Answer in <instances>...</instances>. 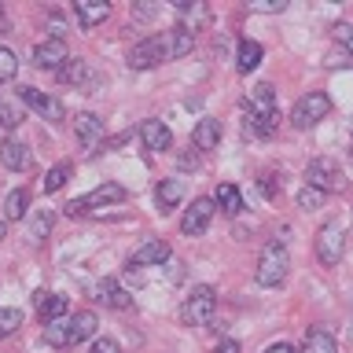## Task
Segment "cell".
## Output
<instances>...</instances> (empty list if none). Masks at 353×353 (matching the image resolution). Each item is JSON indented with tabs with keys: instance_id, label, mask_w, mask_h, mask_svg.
<instances>
[{
	"instance_id": "cell-9",
	"label": "cell",
	"mask_w": 353,
	"mask_h": 353,
	"mask_svg": "<svg viewBox=\"0 0 353 353\" xmlns=\"http://www.w3.org/2000/svg\"><path fill=\"white\" fill-rule=\"evenodd\" d=\"M214 210H217V203L210 195L192 199V206H188L184 217H181V232L184 236H203V232L210 228V221H214Z\"/></svg>"
},
{
	"instance_id": "cell-37",
	"label": "cell",
	"mask_w": 353,
	"mask_h": 353,
	"mask_svg": "<svg viewBox=\"0 0 353 353\" xmlns=\"http://www.w3.org/2000/svg\"><path fill=\"white\" fill-rule=\"evenodd\" d=\"M258 188H261V195H276V176H269V173H261V181H258Z\"/></svg>"
},
{
	"instance_id": "cell-43",
	"label": "cell",
	"mask_w": 353,
	"mask_h": 353,
	"mask_svg": "<svg viewBox=\"0 0 353 353\" xmlns=\"http://www.w3.org/2000/svg\"><path fill=\"white\" fill-rule=\"evenodd\" d=\"M8 236V221H0V239H4Z\"/></svg>"
},
{
	"instance_id": "cell-16",
	"label": "cell",
	"mask_w": 353,
	"mask_h": 353,
	"mask_svg": "<svg viewBox=\"0 0 353 353\" xmlns=\"http://www.w3.org/2000/svg\"><path fill=\"white\" fill-rule=\"evenodd\" d=\"M74 15L85 30H92L110 15V0H74Z\"/></svg>"
},
{
	"instance_id": "cell-24",
	"label": "cell",
	"mask_w": 353,
	"mask_h": 353,
	"mask_svg": "<svg viewBox=\"0 0 353 353\" xmlns=\"http://www.w3.org/2000/svg\"><path fill=\"white\" fill-rule=\"evenodd\" d=\"M44 342L55 350H66V346H74V331H70V316H59V320H52L48 327H44Z\"/></svg>"
},
{
	"instance_id": "cell-22",
	"label": "cell",
	"mask_w": 353,
	"mask_h": 353,
	"mask_svg": "<svg viewBox=\"0 0 353 353\" xmlns=\"http://www.w3.org/2000/svg\"><path fill=\"white\" fill-rule=\"evenodd\" d=\"M154 199H159V210L181 206V199H184V181H176V176H165V181H159V188H154Z\"/></svg>"
},
{
	"instance_id": "cell-10",
	"label": "cell",
	"mask_w": 353,
	"mask_h": 353,
	"mask_svg": "<svg viewBox=\"0 0 353 353\" xmlns=\"http://www.w3.org/2000/svg\"><path fill=\"white\" fill-rule=\"evenodd\" d=\"M19 99H22V107H33V110H37V114H41L44 121H63V114H66L59 96L41 92V88H33V85L19 88Z\"/></svg>"
},
{
	"instance_id": "cell-4",
	"label": "cell",
	"mask_w": 353,
	"mask_h": 353,
	"mask_svg": "<svg viewBox=\"0 0 353 353\" xmlns=\"http://www.w3.org/2000/svg\"><path fill=\"white\" fill-rule=\"evenodd\" d=\"M107 203H125V188H121L118 181H103L96 192H88L81 199H70L63 214L66 217H85V214H92L96 206H107Z\"/></svg>"
},
{
	"instance_id": "cell-25",
	"label": "cell",
	"mask_w": 353,
	"mask_h": 353,
	"mask_svg": "<svg viewBox=\"0 0 353 353\" xmlns=\"http://www.w3.org/2000/svg\"><path fill=\"white\" fill-rule=\"evenodd\" d=\"M22 118H26V107H22V99L11 96V92H0V125H4V129H15Z\"/></svg>"
},
{
	"instance_id": "cell-11",
	"label": "cell",
	"mask_w": 353,
	"mask_h": 353,
	"mask_svg": "<svg viewBox=\"0 0 353 353\" xmlns=\"http://www.w3.org/2000/svg\"><path fill=\"white\" fill-rule=\"evenodd\" d=\"M74 137L88 154H96L99 143H103V121H99V114H92V110H77L74 114Z\"/></svg>"
},
{
	"instance_id": "cell-29",
	"label": "cell",
	"mask_w": 353,
	"mask_h": 353,
	"mask_svg": "<svg viewBox=\"0 0 353 353\" xmlns=\"http://www.w3.org/2000/svg\"><path fill=\"white\" fill-rule=\"evenodd\" d=\"M214 203H217L221 210H228V214H239V210H243V195H239L236 184H217Z\"/></svg>"
},
{
	"instance_id": "cell-1",
	"label": "cell",
	"mask_w": 353,
	"mask_h": 353,
	"mask_svg": "<svg viewBox=\"0 0 353 353\" xmlns=\"http://www.w3.org/2000/svg\"><path fill=\"white\" fill-rule=\"evenodd\" d=\"M195 48V33L188 26H176V30H165V33H151V37H143L140 44H132L129 48V66L132 70H151V66H162L176 59V55H188Z\"/></svg>"
},
{
	"instance_id": "cell-15",
	"label": "cell",
	"mask_w": 353,
	"mask_h": 353,
	"mask_svg": "<svg viewBox=\"0 0 353 353\" xmlns=\"http://www.w3.org/2000/svg\"><path fill=\"white\" fill-rule=\"evenodd\" d=\"M140 137H143V148H148V151H170L173 148V132L165 129V121H159V118L143 121Z\"/></svg>"
},
{
	"instance_id": "cell-12",
	"label": "cell",
	"mask_w": 353,
	"mask_h": 353,
	"mask_svg": "<svg viewBox=\"0 0 353 353\" xmlns=\"http://www.w3.org/2000/svg\"><path fill=\"white\" fill-rule=\"evenodd\" d=\"M66 59H70V52H66L63 37H44L37 48H33V66H41V70H59Z\"/></svg>"
},
{
	"instance_id": "cell-2",
	"label": "cell",
	"mask_w": 353,
	"mask_h": 353,
	"mask_svg": "<svg viewBox=\"0 0 353 353\" xmlns=\"http://www.w3.org/2000/svg\"><path fill=\"white\" fill-rule=\"evenodd\" d=\"M287 272H291V250H287L283 239H269L258 254V272H254V280L261 287H283Z\"/></svg>"
},
{
	"instance_id": "cell-27",
	"label": "cell",
	"mask_w": 353,
	"mask_h": 353,
	"mask_svg": "<svg viewBox=\"0 0 353 353\" xmlns=\"http://www.w3.org/2000/svg\"><path fill=\"white\" fill-rule=\"evenodd\" d=\"M52 228H55V210H33V217H30V236H33V243L48 239Z\"/></svg>"
},
{
	"instance_id": "cell-36",
	"label": "cell",
	"mask_w": 353,
	"mask_h": 353,
	"mask_svg": "<svg viewBox=\"0 0 353 353\" xmlns=\"http://www.w3.org/2000/svg\"><path fill=\"white\" fill-rule=\"evenodd\" d=\"M88 353H121L114 339H92V346H88Z\"/></svg>"
},
{
	"instance_id": "cell-33",
	"label": "cell",
	"mask_w": 353,
	"mask_h": 353,
	"mask_svg": "<svg viewBox=\"0 0 353 353\" xmlns=\"http://www.w3.org/2000/svg\"><path fill=\"white\" fill-rule=\"evenodd\" d=\"M15 74H19V59H15V52L0 44V85H4V81H11Z\"/></svg>"
},
{
	"instance_id": "cell-18",
	"label": "cell",
	"mask_w": 353,
	"mask_h": 353,
	"mask_svg": "<svg viewBox=\"0 0 353 353\" xmlns=\"http://www.w3.org/2000/svg\"><path fill=\"white\" fill-rule=\"evenodd\" d=\"M192 143H195V151H214L221 143V121L217 118H199L195 129H192Z\"/></svg>"
},
{
	"instance_id": "cell-42",
	"label": "cell",
	"mask_w": 353,
	"mask_h": 353,
	"mask_svg": "<svg viewBox=\"0 0 353 353\" xmlns=\"http://www.w3.org/2000/svg\"><path fill=\"white\" fill-rule=\"evenodd\" d=\"M148 15H154V8H148V4H137V19H148Z\"/></svg>"
},
{
	"instance_id": "cell-6",
	"label": "cell",
	"mask_w": 353,
	"mask_h": 353,
	"mask_svg": "<svg viewBox=\"0 0 353 353\" xmlns=\"http://www.w3.org/2000/svg\"><path fill=\"white\" fill-rule=\"evenodd\" d=\"M327 110H331L327 92H305V96H298V103L291 110V125L294 129H313L327 118Z\"/></svg>"
},
{
	"instance_id": "cell-14",
	"label": "cell",
	"mask_w": 353,
	"mask_h": 353,
	"mask_svg": "<svg viewBox=\"0 0 353 353\" xmlns=\"http://www.w3.org/2000/svg\"><path fill=\"white\" fill-rule=\"evenodd\" d=\"M92 298H96L99 305H110V309H129V305H132L129 291H125V287H121L118 280H110V276H107V280H99V283H96Z\"/></svg>"
},
{
	"instance_id": "cell-38",
	"label": "cell",
	"mask_w": 353,
	"mask_h": 353,
	"mask_svg": "<svg viewBox=\"0 0 353 353\" xmlns=\"http://www.w3.org/2000/svg\"><path fill=\"white\" fill-rule=\"evenodd\" d=\"M214 353H239V342L236 339H225V342H217Z\"/></svg>"
},
{
	"instance_id": "cell-44",
	"label": "cell",
	"mask_w": 353,
	"mask_h": 353,
	"mask_svg": "<svg viewBox=\"0 0 353 353\" xmlns=\"http://www.w3.org/2000/svg\"><path fill=\"white\" fill-rule=\"evenodd\" d=\"M350 129H353V121H350Z\"/></svg>"
},
{
	"instance_id": "cell-3",
	"label": "cell",
	"mask_w": 353,
	"mask_h": 353,
	"mask_svg": "<svg viewBox=\"0 0 353 353\" xmlns=\"http://www.w3.org/2000/svg\"><path fill=\"white\" fill-rule=\"evenodd\" d=\"M247 121H250V129L258 132V137H272V132H276L280 114H276V88L272 85H254L250 88V96H247Z\"/></svg>"
},
{
	"instance_id": "cell-17",
	"label": "cell",
	"mask_w": 353,
	"mask_h": 353,
	"mask_svg": "<svg viewBox=\"0 0 353 353\" xmlns=\"http://www.w3.org/2000/svg\"><path fill=\"white\" fill-rule=\"evenodd\" d=\"M33 305H37V316L44 320V324H52V320L66 316V309H70V302H66L63 294H48V291H37V294H33Z\"/></svg>"
},
{
	"instance_id": "cell-30",
	"label": "cell",
	"mask_w": 353,
	"mask_h": 353,
	"mask_svg": "<svg viewBox=\"0 0 353 353\" xmlns=\"http://www.w3.org/2000/svg\"><path fill=\"white\" fill-rule=\"evenodd\" d=\"M26 210H30V195H26V188H15V192H8V199H4V217H8V221L26 217Z\"/></svg>"
},
{
	"instance_id": "cell-13",
	"label": "cell",
	"mask_w": 353,
	"mask_h": 353,
	"mask_svg": "<svg viewBox=\"0 0 353 353\" xmlns=\"http://www.w3.org/2000/svg\"><path fill=\"white\" fill-rule=\"evenodd\" d=\"M132 265H143V269H148V265H165L170 261V243L165 239H143L137 250H132V258H129Z\"/></svg>"
},
{
	"instance_id": "cell-32",
	"label": "cell",
	"mask_w": 353,
	"mask_h": 353,
	"mask_svg": "<svg viewBox=\"0 0 353 353\" xmlns=\"http://www.w3.org/2000/svg\"><path fill=\"white\" fill-rule=\"evenodd\" d=\"M324 203H327L324 192H316V188H309V184L298 188V206H302V210H320Z\"/></svg>"
},
{
	"instance_id": "cell-41",
	"label": "cell",
	"mask_w": 353,
	"mask_h": 353,
	"mask_svg": "<svg viewBox=\"0 0 353 353\" xmlns=\"http://www.w3.org/2000/svg\"><path fill=\"white\" fill-rule=\"evenodd\" d=\"M11 30V15L4 11V4H0V33H8Z\"/></svg>"
},
{
	"instance_id": "cell-21",
	"label": "cell",
	"mask_w": 353,
	"mask_h": 353,
	"mask_svg": "<svg viewBox=\"0 0 353 353\" xmlns=\"http://www.w3.org/2000/svg\"><path fill=\"white\" fill-rule=\"evenodd\" d=\"M88 70H92V63H85V59H66L59 70H55V81H59V85H70V88H81V85H88Z\"/></svg>"
},
{
	"instance_id": "cell-40",
	"label": "cell",
	"mask_w": 353,
	"mask_h": 353,
	"mask_svg": "<svg viewBox=\"0 0 353 353\" xmlns=\"http://www.w3.org/2000/svg\"><path fill=\"white\" fill-rule=\"evenodd\" d=\"M265 353H298V350H294V346H287V342H276V346H269Z\"/></svg>"
},
{
	"instance_id": "cell-20",
	"label": "cell",
	"mask_w": 353,
	"mask_h": 353,
	"mask_svg": "<svg viewBox=\"0 0 353 353\" xmlns=\"http://www.w3.org/2000/svg\"><path fill=\"white\" fill-rule=\"evenodd\" d=\"M302 353H339V342H335V335H331L327 327L313 324L305 331V339H302Z\"/></svg>"
},
{
	"instance_id": "cell-34",
	"label": "cell",
	"mask_w": 353,
	"mask_h": 353,
	"mask_svg": "<svg viewBox=\"0 0 353 353\" xmlns=\"http://www.w3.org/2000/svg\"><path fill=\"white\" fill-rule=\"evenodd\" d=\"M331 37H335L342 48L353 55V26H350V22H335V26H331Z\"/></svg>"
},
{
	"instance_id": "cell-23",
	"label": "cell",
	"mask_w": 353,
	"mask_h": 353,
	"mask_svg": "<svg viewBox=\"0 0 353 353\" xmlns=\"http://www.w3.org/2000/svg\"><path fill=\"white\" fill-rule=\"evenodd\" d=\"M261 55H265V48H261L258 41H239L236 70H239V74H254V70H258V63H261Z\"/></svg>"
},
{
	"instance_id": "cell-31",
	"label": "cell",
	"mask_w": 353,
	"mask_h": 353,
	"mask_svg": "<svg viewBox=\"0 0 353 353\" xmlns=\"http://www.w3.org/2000/svg\"><path fill=\"white\" fill-rule=\"evenodd\" d=\"M19 327H22V313H19V309H11V305H4V309H0V339L15 335Z\"/></svg>"
},
{
	"instance_id": "cell-28",
	"label": "cell",
	"mask_w": 353,
	"mask_h": 353,
	"mask_svg": "<svg viewBox=\"0 0 353 353\" xmlns=\"http://www.w3.org/2000/svg\"><path fill=\"white\" fill-rule=\"evenodd\" d=\"M70 176H74V165H70V162H55L52 170L44 173V184H41V188H44L48 195H55L66 181H70Z\"/></svg>"
},
{
	"instance_id": "cell-19",
	"label": "cell",
	"mask_w": 353,
	"mask_h": 353,
	"mask_svg": "<svg viewBox=\"0 0 353 353\" xmlns=\"http://www.w3.org/2000/svg\"><path fill=\"white\" fill-rule=\"evenodd\" d=\"M0 162H4L8 170L22 173V170H30L33 154H30V148L22 140H4V143H0Z\"/></svg>"
},
{
	"instance_id": "cell-26",
	"label": "cell",
	"mask_w": 353,
	"mask_h": 353,
	"mask_svg": "<svg viewBox=\"0 0 353 353\" xmlns=\"http://www.w3.org/2000/svg\"><path fill=\"white\" fill-rule=\"evenodd\" d=\"M96 327H99V320H96V313H92V309H85V313L70 316V331H74V342H88V339L96 335Z\"/></svg>"
},
{
	"instance_id": "cell-39",
	"label": "cell",
	"mask_w": 353,
	"mask_h": 353,
	"mask_svg": "<svg viewBox=\"0 0 353 353\" xmlns=\"http://www.w3.org/2000/svg\"><path fill=\"white\" fill-rule=\"evenodd\" d=\"M181 170H199V154H181Z\"/></svg>"
},
{
	"instance_id": "cell-5",
	"label": "cell",
	"mask_w": 353,
	"mask_h": 353,
	"mask_svg": "<svg viewBox=\"0 0 353 353\" xmlns=\"http://www.w3.org/2000/svg\"><path fill=\"white\" fill-rule=\"evenodd\" d=\"M214 309H217V291L214 287H195L181 305V320L188 327H206L210 316H214Z\"/></svg>"
},
{
	"instance_id": "cell-7",
	"label": "cell",
	"mask_w": 353,
	"mask_h": 353,
	"mask_svg": "<svg viewBox=\"0 0 353 353\" xmlns=\"http://www.w3.org/2000/svg\"><path fill=\"white\" fill-rule=\"evenodd\" d=\"M305 184L309 188H316V192H342V188H346V173L339 170V162L335 159H313L309 162V170H305Z\"/></svg>"
},
{
	"instance_id": "cell-8",
	"label": "cell",
	"mask_w": 353,
	"mask_h": 353,
	"mask_svg": "<svg viewBox=\"0 0 353 353\" xmlns=\"http://www.w3.org/2000/svg\"><path fill=\"white\" fill-rule=\"evenodd\" d=\"M313 250H316V261L324 265V269H335V265L342 261V254H346V236H342V228L324 225L313 239Z\"/></svg>"
},
{
	"instance_id": "cell-35",
	"label": "cell",
	"mask_w": 353,
	"mask_h": 353,
	"mask_svg": "<svg viewBox=\"0 0 353 353\" xmlns=\"http://www.w3.org/2000/svg\"><path fill=\"white\" fill-rule=\"evenodd\" d=\"M291 0H250V11H283Z\"/></svg>"
}]
</instances>
